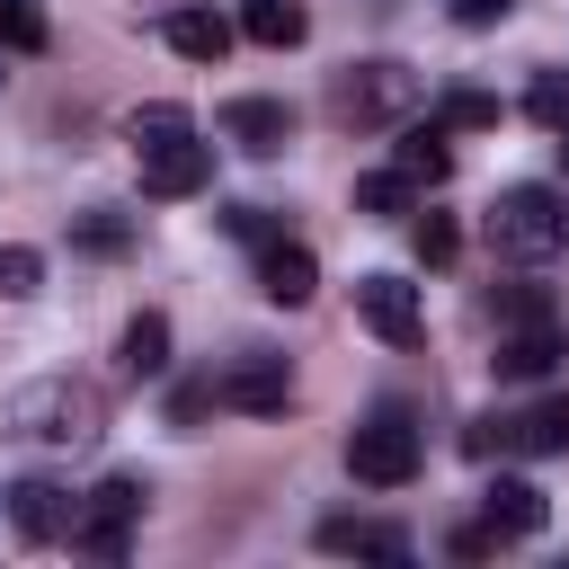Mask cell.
Wrapping results in <instances>:
<instances>
[{"mask_svg":"<svg viewBox=\"0 0 569 569\" xmlns=\"http://www.w3.org/2000/svg\"><path fill=\"white\" fill-rule=\"evenodd\" d=\"M480 231H489V258H507V267H542V258H560L569 249V204L551 196V187H498V204L480 213Z\"/></svg>","mask_w":569,"mask_h":569,"instance_id":"2","label":"cell"},{"mask_svg":"<svg viewBox=\"0 0 569 569\" xmlns=\"http://www.w3.org/2000/svg\"><path fill=\"white\" fill-rule=\"evenodd\" d=\"M525 116H533L542 133H569V71H533V89H525Z\"/></svg>","mask_w":569,"mask_h":569,"instance_id":"25","label":"cell"},{"mask_svg":"<svg viewBox=\"0 0 569 569\" xmlns=\"http://www.w3.org/2000/svg\"><path fill=\"white\" fill-rule=\"evenodd\" d=\"M507 9H516V0H445V18H453V27H498Z\"/></svg>","mask_w":569,"mask_h":569,"instance_id":"30","label":"cell"},{"mask_svg":"<svg viewBox=\"0 0 569 569\" xmlns=\"http://www.w3.org/2000/svg\"><path fill=\"white\" fill-rule=\"evenodd\" d=\"M560 365V320H516V329H498V373L507 382H542Z\"/></svg>","mask_w":569,"mask_h":569,"instance_id":"15","label":"cell"},{"mask_svg":"<svg viewBox=\"0 0 569 569\" xmlns=\"http://www.w3.org/2000/svg\"><path fill=\"white\" fill-rule=\"evenodd\" d=\"M258 293L284 302V311L311 302V293H320V258H311L302 240H258Z\"/></svg>","mask_w":569,"mask_h":569,"instance_id":"12","label":"cell"},{"mask_svg":"<svg viewBox=\"0 0 569 569\" xmlns=\"http://www.w3.org/2000/svg\"><path fill=\"white\" fill-rule=\"evenodd\" d=\"M0 80H9V71H0Z\"/></svg>","mask_w":569,"mask_h":569,"instance_id":"33","label":"cell"},{"mask_svg":"<svg viewBox=\"0 0 569 569\" xmlns=\"http://www.w3.org/2000/svg\"><path fill=\"white\" fill-rule=\"evenodd\" d=\"M222 142H240L249 160H276L293 142V107L284 98H231L222 107Z\"/></svg>","mask_w":569,"mask_h":569,"instance_id":"10","label":"cell"},{"mask_svg":"<svg viewBox=\"0 0 569 569\" xmlns=\"http://www.w3.org/2000/svg\"><path fill=\"white\" fill-rule=\"evenodd\" d=\"M356 213H382V222L418 213V178H400V169H365V178H356Z\"/></svg>","mask_w":569,"mask_h":569,"instance_id":"21","label":"cell"},{"mask_svg":"<svg viewBox=\"0 0 569 569\" xmlns=\"http://www.w3.org/2000/svg\"><path fill=\"white\" fill-rule=\"evenodd\" d=\"M489 320H498V329H516V320H551V302H542L533 284H507V293H489Z\"/></svg>","mask_w":569,"mask_h":569,"instance_id":"29","label":"cell"},{"mask_svg":"<svg viewBox=\"0 0 569 569\" xmlns=\"http://www.w3.org/2000/svg\"><path fill=\"white\" fill-rule=\"evenodd\" d=\"M213 409H222V400H213V373H196V382L169 391V427H204Z\"/></svg>","mask_w":569,"mask_h":569,"instance_id":"28","label":"cell"},{"mask_svg":"<svg viewBox=\"0 0 569 569\" xmlns=\"http://www.w3.org/2000/svg\"><path fill=\"white\" fill-rule=\"evenodd\" d=\"M71 240H80L89 258H124V249H133V222H124L116 204H89V213L71 222Z\"/></svg>","mask_w":569,"mask_h":569,"instance_id":"24","label":"cell"},{"mask_svg":"<svg viewBox=\"0 0 569 569\" xmlns=\"http://www.w3.org/2000/svg\"><path fill=\"white\" fill-rule=\"evenodd\" d=\"M98 427H107L98 382L36 373V382H18V391H9V436H27V445H98Z\"/></svg>","mask_w":569,"mask_h":569,"instance_id":"1","label":"cell"},{"mask_svg":"<svg viewBox=\"0 0 569 569\" xmlns=\"http://www.w3.org/2000/svg\"><path fill=\"white\" fill-rule=\"evenodd\" d=\"M160 36H169V53H187V62H222L240 27H231L222 9H169V27H160Z\"/></svg>","mask_w":569,"mask_h":569,"instance_id":"18","label":"cell"},{"mask_svg":"<svg viewBox=\"0 0 569 569\" xmlns=\"http://www.w3.org/2000/svg\"><path fill=\"white\" fill-rule=\"evenodd\" d=\"M44 44H53L44 0H0V53H44Z\"/></svg>","mask_w":569,"mask_h":569,"instance_id":"23","label":"cell"},{"mask_svg":"<svg viewBox=\"0 0 569 569\" xmlns=\"http://www.w3.org/2000/svg\"><path fill=\"white\" fill-rule=\"evenodd\" d=\"M249 44H267V53H293L302 36H311V9L302 0H240V18H231Z\"/></svg>","mask_w":569,"mask_h":569,"instance_id":"17","label":"cell"},{"mask_svg":"<svg viewBox=\"0 0 569 569\" xmlns=\"http://www.w3.org/2000/svg\"><path fill=\"white\" fill-rule=\"evenodd\" d=\"M222 231H231V240H276V231H267V213H258V204H222Z\"/></svg>","mask_w":569,"mask_h":569,"instance_id":"31","label":"cell"},{"mask_svg":"<svg viewBox=\"0 0 569 569\" xmlns=\"http://www.w3.org/2000/svg\"><path fill=\"white\" fill-rule=\"evenodd\" d=\"M480 525H489L498 542H525V533H542V525H551V507H542V489H533V480L498 471V480L480 489Z\"/></svg>","mask_w":569,"mask_h":569,"instance_id":"11","label":"cell"},{"mask_svg":"<svg viewBox=\"0 0 569 569\" xmlns=\"http://www.w3.org/2000/svg\"><path fill=\"white\" fill-rule=\"evenodd\" d=\"M418 462H427V445H418V427H409L400 409H373V418L347 436V471H356L365 489H409Z\"/></svg>","mask_w":569,"mask_h":569,"instance_id":"4","label":"cell"},{"mask_svg":"<svg viewBox=\"0 0 569 569\" xmlns=\"http://www.w3.org/2000/svg\"><path fill=\"white\" fill-rule=\"evenodd\" d=\"M498 116H507V107H498L489 89H445V98H436V124H445V133H498Z\"/></svg>","mask_w":569,"mask_h":569,"instance_id":"22","label":"cell"},{"mask_svg":"<svg viewBox=\"0 0 569 569\" xmlns=\"http://www.w3.org/2000/svg\"><path fill=\"white\" fill-rule=\"evenodd\" d=\"M418 98H427V80L409 62H382V53L329 71V124H347V133H382V124L418 116Z\"/></svg>","mask_w":569,"mask_h":569,"instance_id":"3","label":"cell"},{"mask_svg":"<svg viewBox=\"0 0 569 569\" xmlns=\"http://www.w3.org/2000/svg\"><path fill=\"white\" fill-rule=\"evenodd\" d=\"M213 400H222V409H240V418H276V409L293 400V373H284V356L240 347V356L213 373Z\"/></svg>","mask_w":569,"mask_h":569,"instance_id":"7","label":"cell"},{"mask_svg":"<svg viewBox=\"0 0 569 569\" xmlns=\"http://www.w3.org/2000/svg\"><path fill=\"white\" fill-rule=\"evenodd\" d=\"M213 178V142H160V151H142V196H196Z\"/></svg>","mask_w":569,"mask_h":569,"instance_id":"13","label":"cell"},{"mask_svg":"<svg viewBox=\"0 0 569 569\" xmlns=\"http://www.w3.org/2000/svg\"><path fill=\"white\" fill-rule=\"evenodd\" d=\"M116 356H124V373H133V382H160V373H169V320H160V311H133Z\"/></svg>","mask_w":569,"mask_h":569,"instance_id":"19","label":"cell"},{"mask_svg":"<svg viewBox=\"0 0 569 569\" xmlns=\"http://www.w3.org/2000/svg\"><path fill=\"white\" fill-rule=\"evenodd\" d=\"M36 284H44V258L18 249V240H0V302H27Z\"/></svg>","mask_w":569,"mask_h":569,"instance_id":"27","label":"cell"},{"mask_svg":"<svg viewBox=\"0 0 569 569\" xmlns=\"http://www.w3.org/2000/svg\"><path fill=\"white\" fill-rule=\"evenodd\" d=\"M489 551H498L489 525H462V533H453V560H489Z\"/></svg>","mask_w":569,"mask_h":569,"instance_id":"32","label":"cell"},{"mask_svg":"<svg viewBox=\"0 0 569 569\" xmlns=\"http://www.w3.org/2000/svg\"><path fill=\"white\" fill-rule=\"evenodd\" d=\"M320 551H338V560H382V569H400L418 542L400 533V525H382V516H320V533H311Z\"/></svg>","mask_w":569,"mask_h":569,"instance_id":"9","label":"cell"},{"mask_svg":"<svg viewBox=\"0 0 569 569\" xmlns=\"http://www.w3.org/2000/svg\"><path fill=\"white\" fill-rule=\"evenodd\" d=\"M356 320L382 338V347H418L427 338V302L409 276H356Z\"/></svg>","mask_w":569,"mask_h":569,"instance_id":"8","label":"cell"},{"mask_svg":"<svg viewBox=\"0 0 569 569\" xmlns=\"http://www.w3.org/2000/svg\"><path fill=\"white\" fill-rule=\"evenodd\" d=\"M124 133H133V151H160V142H187V133H196V116H187L178 98H151V107H133V116H124Z\"/></svg>","mask_w":569,"mask_h":569,"instance_id":"20","label":"cell"},{"mask_svg":"<svg viewBox=\"0 0 569 569\" xmlns=\"http://www.w3.org/2000/svg\"><path fill=\"white\" fill-rule=\"evenodd\" d=\"M391 169L400 178H418V187H436V178H453V142H445V124L427 116H400V142H391Z\"/></svg>","mask_w":569,"mask_h":569,"instance_id":"16","label":"cell"},{"mask_svg":"<svg viewBox=\"0 0 569 569\" xmlns=\"http://www.w3.org/2000/svg\"><path fill=\"white\" fill-rule=\"evenodd\" d=\"M71 489H53V480H18L9 489V525H18V542H62L71 533Z\"/></svg>","mask_w":569,"mask_h":569,"instance_id":"14","label":"cell"},{"mask_svg":"<svg viewBox=\"0 0 569 569\" xmlns=\"http://www.w3.org/2000/svg\"><path fill=\"white\" fill-rule=\"evenodd\" d=\"M142 498H151V489H142L133 471L98 480V489H89V498L71 507V533H62V542H71V551H89V560H124V542H133V516H142Z\"/></svg>","mask_w":569,"mask_h":569,"instance_id":"5","label":"cell"},{"mask_svg":"<svg viewBox=\"0 0 569 569\" xmlns=\"http://www.w3.org/2000/svg\"><path fill=\"white\" fill-rule=\"evenodd\" d=\"M462 453H480V462H489V453H569V391L480 418V427L462 436Z\"/></svg>","mask_w":569,"mask_h":569,"instance_id":"6","label":"cell"},{"mask_svg":"<svg viewBox=\"0 0 569 569\" xmlns=\"http://www.w3.org/2000/svg\"><path fill=\"white\" fill-rule=\"evenodd\" d=\"M409 240H418V267H453V249H462L453 213H418V222H409Z\"/></svg>","mask_w":569,"mask_h":569,"instance_id":"26","label":"cell"}]
</instances>
